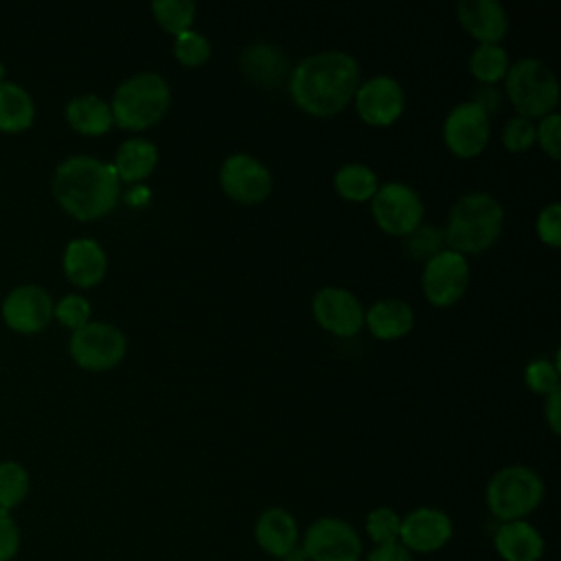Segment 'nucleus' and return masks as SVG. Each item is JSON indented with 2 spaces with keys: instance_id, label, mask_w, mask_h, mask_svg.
Returning a JSON list of instances; mask_svg holds the SVG:
<instances>
[{
  "instance_id": "f257e3e1",
  "label": "nucleus",
  "mask_w": 561,
  "mask_h": 561,
  "mask_svg": "<svg viewBox=\"0 0 561 561\" xmlns=\"http://www.w3.org/2000/svg\"><path fill=\"white\" fill-rule=\"evenodd\" d=\"M359 85L357 59L344 50H324L305 57L289 72L294 103L313 116L342 112Z\"/></svg>"
},
{
  "instance_id": "f03ea898",
  "label": "nucleus",
  "mask_w": 561,
  "mask_h": 561,
  "mask_svg": "<svg viewBox=\"0 0 561 561\" xmlns=\"http://www.w3.org/2000/svg\"><path fill=\"white\" fill-rule=\"evenodd\" d=\"M53 193L70 217L92 221L114 210L121 197V180L112 164L77 153L57 164Z\"/></svg>"
},
{
  "instance_id": "7ed1b4c3",
  "label": "nucleus",
  "mask_w": 561,
  "mask_h": 561,
  "mask_svg": "<svg viewBox=\"0 0 561 561\" xmlns=\"http://www.w3.org/2000/svg\"><path fill=\"white\" fill-rule=\"evenodd\" d=\"M504 226L502 204L484 191L465 193L449 208L447 226L443 232L449 250L458 254H480L489 250Z\"/></svg>"
},
{
  "instance_id": "20e7f679",
  "label": "nucleus",
  "mask_w": 561,
  "mask_h": 561,
  "mask_svg": "<svg viewBox=\"0 0 561 561\" xmlns=\"http://www.w3.org/2000/svg\"><path fill=\"white\" fill-rule=\"evenodd\" d=\"M171 103V88L158 72H138L127 77L114 90L110 110L123 129H147L158 123Z\"/></svg>"
},
{
  "instance_id": "39448f33",
  "label": "nucleus",
  "mask_w": 561,
  "mask_h": 561,
  "mask_svg": "<svg viewBox=\"0 0 561 561\" xmlns=\"http://www.w3.org/2000/svg\"><path fill=\"white\" fill-rule=\"evenodd\" d=\"M546 495L541 476L526 465H506L497 469L484 489L489 513L502 522L526 519L539 508Z\"/></svg>"
},
{
  "instance_id": "423d86ee",
  "label": "nucleus",
  "mask_w": 561,
  "mask_h": 561,
  "mask_svg": "<svg viewBox=\"0 0 561 561\" xmlns=\"http://www.w3.org/2000/svg\"><path fill=\"white\" fill-rule=\"evenodd\" d=\"M504 83L517 116L543 118L559 103L557 75L535 57H522L511 64Z\"/></svg>"
},
{
  "instance_id": "0eeeda50",
  "label": "nucleus",
  "mask_w": 561,
  "mask_h": 561,
  "mask_svg": "<svg viewBox=\"0 0 561 561\" xmlns=\"http://www.w3.org/2000/svg\"><path fill=\"white\" fill-rule=\"evenodd\" d=\"M300 550L307 561H362L364 541L346 519L322 515L300 533Z\"/></svg>"
},
{
  "instance_id": "6e6552de",
  "label": "nucleus",
  "mask_w": 561,
  "mask_h": 561,
  "mask_svg": "<svg viewBox=\"0 0 561 561\" xmlns=\"http://www.w3.org/2000/svg\"><path fill=\"white\" fill-rule=\"evenodd\" d=\"M70 357L85 370H110L127 353V340L123 331L110 322H88L72 331L68 342Z\"/></svg>"
},
{
  "instance_id": "1a4fd4ad",
  "label": "nucleus",
  "mask_w": 561,
  "mask_h": 561,
  "mask_svg": "<svg viewBox=\"0 0 561 561\" xmlns=\"http://www.w3.org/2000/svg\"><path fill=\"white\" fill-rule=\"evenodd\" d=\"M370 210L377 226L397 237H408L423 221V199L421 195L405 182H386L381 184L373 199Z\"/></svg>"
},
{
  "instance_id": "9d476101",
  "label": "nucleus",
  "mask_w": 561,
  "mask_h": 561,
  "mask_svg": "<svg viewBox=\"0 0 561 561\" xmlns=\"http://www.w3.org/2000/svg\"><path fill=\"white\" fill-rule=\"evenodd\" d=\"M469 285V263L462 254L443 248L425 261L421 287L434 307H449L462 298Z\"/></svg>"
},
{
  "instance_id": "9b49d317",
  "label": "nucleus",
  "mask_w": 561,
  "mask_h": 561,
  "mask_svg": "<svg viewBox=\"0 0 561 561\" xmlns=\"http://www.w3.org/2000/svg\"><path fill=\"white\" fill-rule=\"evenodd\" d=\"M454 537L451 517L436 506H419L401 515L399 543L416 554H434Z\"/></svg>"
},
{
  "instance_id": "f8f14e48",
  "label": "nucleus",
  "mask_w": 561,
  "mask_h": 561,
  "mask_svg": "<svg viewBox=\"0 0 561 561\" xmlns=\"http://www.w3.org/2000/svg\"><path fill=\"white\" fill-rule=\"evenodd\" d=\"M219 186L241 204H259L272 193V173L254 156L232 153L219 167Z\"/></svg>"
},
{
  "instance_id": "ddd939ff",
  "label": "nucleus",
  "mask_w": 561,
  "mask_h": 561,
  "mask_svg": "<svg viewBox=\"0 0 561 561\" xmlns=\"http://www.w3.org/2000/svg\"><path fill=\"white\" fill-rule=\"evenodd\" d=\"M491 136L489 114L480 110L473 101H462L449 110L443 123V138L451 153L458 158L478 156Z\"/></svg>"
},
{
  "instance_id": "4468645a",
  "label": "nucleus",
  "mask_w": 561,
  "mask_h": 561,
  "mask_svg": "<svg viewBox=\"0 0 561 561\" xmlns=\"http://www.w3.org/2000/svg\"><path fill=\"white\" fill-rule=\"evenodd\" d=\"M353 99L362 121L377 127L392 125L405 107V94L401 83L388 75H375L368 81L359 83Z\"/></svg>"
},
{
  "instance_id": "2eb2a0df",
  "label": "nucleus",
  "mask_w": 561,
  "mask_h": 561,
  "mask_svg": "<svg viewBox=\"0 0 561 561\" xmlns=\"http://www.w3.org/2000/svg\"><path fill=\"white\" fill-rule=\"evenodd\" d=\"M53 298L39 285H18L2 300V320L18 333H37L53 320Z\"/></svg>"
},
{
  "instance_id": "dca6fc26",
  "label": "nucleus",
  "mask_w": 561,
  "mask_h": 561,
  "mask_svg": "<svg viewBox=\"0 0 561 561\" xmlns=\"http://www.w3.org/2000/svg\"><path fill=\"white\" fill-rule=\"evenodd\" d=\"M311 311L322 329L342 337L355 335L364 327V307L344 287H322L313 296Z\"/></svg>"
},
{
  "instance_id": "f3484780",
  "label": "nucleus",
  "mask_w": 561,
  "mask_h": 561,
  "mask_svg": "<svg viewBox=\"0 0 561 561\" xmlns=\"http://www.w3.org/2000/svg\"><path fill=\"white\" fill-rule=\"evenodd\" d=\"M252 535L259 550L278 561L300 546L298 519L283 506H270L259 513Z\"/></svg>"
},
{
  "instance_id": "a211bd4d",
  "label": "nucleus",
  "mask_w": 561,
  "mask_h": 561,
  "mask_svg": "<svg viewBox=\"0 0 561 561\" xmlns=\"http://www.w3.org/2000/svg\"><path fill=\"white\" fill-rule=\"evenodd\" d=\"M456 15L480 44H500L508 31V13L497 0H460Z\"/></svg>"
},
{
  "instance_id": "6ab92c4d",
  "label": "nucleus",
  "mask_w": 561,
  "mask_h": 561,
  "mask_svg": "<svg viewBox=\"0 0 561 561\" xmlns=\"http://www.w3.org/2000/svg\"><path fill=\"white\" fill-rule=\"evenodd\" d=\"M64 274L77 287H94L107 272V254L99 241L90 237H77L68 241L64 250Z\"/></svg>"
},
{
  "instance_id": "aec40b11",
  "label": "nucleus",
  "mask_w": 561,
  "mask_h": 561,
  "mask_svg": "<svg viewBox=\"0 0 561 561\" xmlns=\"http://www.w3.org/2000/svg\"><path fill=\"white\" fill-rule=\"evenodd\" d=\"M493 548L502 561H541L543 535L528 519L502 522L493 533Z\"/></svg>"
},
{
  "instance_id": "412c9836",
  "label": "nucleus",
  "mask_w": 561,
  "mask_h": 561,
  "mask_svg": "<svg viewBox=\"0 0 561 561\" xmlns=\"http://www.w3.org/2000/svg\"><path fill=\"white\" fill-rule=\"evenodd\" d=\"M239 66L245 77H250L261 88H278L291 72L283 50L267 42H256L243 48Z\"/></svg>"
},
{
  "instance_id": "4be33fe9",
  "label": "nucleus",
  "mask_w": 561,
  "mask_h": 561,
  "mask_svg": "<svg viewBox=\"0 0 561 561\" xmlns=\"http://www.w3.org/2000/svg\"><path fill=\"white\" fill-rule=\"evenodd\" d=\"M364 324L377 340H397L414 324L412 307L399 298H381L364 311Z\"/></svg>"
},
{
  "instance_id": "5701e85b",
  "label": "nucleus",
  "mask_w": 561,
  "mask_h": 561,
  "mask_svg": "<svg viewBox=\"0 0 561 561\" xmlns=\"http://www.w3.org/2000/svg\"><path fill=\"white\" fill-rule=\"evenodd\" d=\"M66 121L72 129L85 136H101L114 125L110 103L96 94H81L70 99L66 105Z\"/></svg>"
},
{
  "instance_id": "b1692460",
  "label": "nucleus",
  "mask_w": 561,
  "mask_h": 561,
  "mask_svg": "<svg viewBox=\"0 0 561 561\" xmlns=\"http://www.w3.org/2000/svg\"><path fill=\"white\" fill-rule=\"evenodd\" d=\"M158 164V147L145 138H129L116 149L114 171L123 182L145 180Z\"/></svg>"
},
{
  "instance_id": "393cba45",
  "label": "nucleus",
  "mask_w": 561,
  "mask_h": 561,
  "mask_svg": "<svg viewBox=\"0 0 561 561\" xmlns=\"http://www.w3.org/2000/svg\"><path fill=\"white\" fill-rule=\"evenodd\" d=\"M35 118V103L26 88L15 81H0V131H24Z\"/></svg>"
},
{
  "instance_id": "a878e982",
  "label": "nucleus",
  "mask_w": 561,
  "mask_h": 561,
  "mask_svg": "<svg viewBox=\"0 0 561 561\" xmlns=\"http://www.w3.org/2000/svg\"><path fill=\"white\" fill-rule=\"evenodd\" d=\"M333 186L348 202L373 199L375 191L379 188L375 171L362 162H348L340 167L333 175Z\"/></svg>"
},
{
  "instance_id": "bb28decb",
  "label": "nucleus",
  "mask_w": 561,
  "mask_h": 561,
  "mask_svg": "<svg viewBox=\"0 0 561 561\" xmlns=\"http://www.w3.org/2000/svg\"><path fill=\"white\" fill-rule=\"evenodd\" d=\"M31 491L28 469L18 460L0 462V511L18 508Z\"/></svg>"
},
{
  "instance_id": "cd10ccee",
  "label": "nucleus",
  "mask_w": 561,
  "mask_h": 561,
  "mask_svg": "<svg viewBox=\"0 0 561 561\" xmlns=\"http://www.w3.org/2000/svg\"><path fill=\"white\" fill-rule=\"evenodd\" d=\"M469 70L480 83L493 85L506 77L508 53L500 44H480L469 57Z\"/></svg>"
},
{
  "instance_id": "c85d7f7f",
  "label": "nucleus",
  "mask_w": 561,
  "mask_h": 561,
  "mask_svg": "<svg viewBox=\"0 0 561 561\" xmlns=\"http://www.w3.org/2000/svg\"><path fill=\"white\" fill-rule=\"evenodd\" d=\"M151 13L167 33L180 35L191 28L197 7L191 0H153Z\"/></svg>"
},
{
  "instance_id": "c756f323",
  "label": "nucleus",
  "mask_w": 561,
  "mask_h": 561,
  "mask_svg": "<svg viewBox=\"0 0 561 561\" xmlns=\"http://www.w3.org/2000/svg\"><path fill=\"white\" fill-rule=\"evenodd\" d=\"M401 530V515L390 506H377L368 511L364 519V533L373 541V546L399 543Z\"/></svg>"
},
{
  "instance_id": "7c9ffc66",
  "label": "nucleus",
  "mask_w": 561,
  "mask_h": 561,
  "mask_svg": "<svg viewBox=\"0 0 561 561\" xmlns=\"http://www.w3.org/2000/svg\"><path fill=\"white\" fill-rule=\"evenodd\" d=\"M90 313H92V305L88 302V298H83L79 294H66L53 307V318L59 324L68 327L70 331H77L83 324H88L90 322Z\"/></svg>"
},
{
  "instance_id": "2f4dec72",
  "label": "nucleus",
  "mask_w": 561,
  "mask_h": 561,
  "mask_svg": "<svg viewBox=\"0 0 561 561\" xmlns=\"http://www.w3.org/2000/svg\"><path fill=\"white\" fill-rule=\"evenodd\" d=\"M173 55L184 66H199V64H204L210 57V42L199 31L188 28V31L175 35Z\"/></svg>"
},
{
  "instance_id": "473e14b6",
  "label": "nucleus",
  "mask_w": 561,
  "mask_h": 561,
  "mask_svg": "<svg viewBox=\"0 0 561 561\" xmlns=\"http://www.w3.org/2000/svg\"><path fill=\"white\" fill-rule=\"evenodd\" d=\"M443 232L436 230L434 226H419L416 230H412L408 234V241H405V250L412 259H419V261H427L432 259L434 254H438L443 250Z\"/></svg>"
},
{
  "instance_id": "72a5a7b5",
  "label": "nucleus",
  "mask_w": 561,
  "mask_h": 561,
  "mask_svg": "<svg viewBox=\"0 0 561 561\" xmlns=\"http://www.w3.org/2000/svg\"><path fill=\"white\" fill-rule=\"evenodd\" d=\"M524 379H526V386L537 392V394H548L552 392L554 388H559V368L554 366V362L550 359H533L528 366H526V373H524Z\"/></svg>"
},
{
  "instance_id": "f704fd0d",
  "label": "nucleus",
  "mask_w": 561,
  "mask_h": 561,
  "mask_svg": "<svg viewBox=\"0 0 561 561\" xmlns=\"http://www.w3.org/2000/svg\"><path fill=\"white\" fill-rule=\"evenodd\" d=\"M502 145L508 151H526L535 145V123L524 116H513L502 129Z\"/></svg>"
},
{
  "instance_id": "c9c22d12",
  "label": "nucleus",
  "mask_w": 561,
  "mask_h": 561,
  "mask_svg": "<svg viewBox=\"0 0 561 561\" xmlns=\"http://www.w3.org/2000/svg\"><path fill=\"white\" fill-rule=\"evenodd\" d=\"M535 142L548 153L552 160L561 158V114L550 112L546 114L539 125H535Z\"/></svg>"
},
{
  "instance_id": "e433bc0d",
  "label": "nucleus",
  "mask_w": 561,
  "mask_h": 561,
  "mask_svg": "<svg viewBox=\"0 0 561 561\" xmlns=\"http://www.w3.org/2000/svg\"><path fill=\"white\" fill-rule=\"evenodd\" d=\"M535 230H537V237L546 245H550V248L561 245V204L559 202H550L548 206H543L539 210Z\"/></svg>"
},
{
  "instance_id": "4c0bfd02",
  "label": "nucleus",
  "mask_w": 561,
  "mask_h": 561,
  "mask_svg": "<svg viewBox=\"0 0 561 561\" xmlns=\"http://www.w3.org/2000/svg\"><path fill=\"white\" fill-rule=\"evenodd\" d=\"M22 548V530L9 511H0V561H13Z\"/></svg>"
},
{
  "instance_id": "58836bf2",
  "label": "nucleus",
  "mask_w": 561,
  "mask_h": 561,
  "mask_svg": "<svg viewBox=\"0 0 561 561\" xmlns=\"http://www.w3.org/2000/svg\"><path fill=\"white\" fill-rule=\"evenodd\" d=\"M362 561H414V554L405 550L401 543H386V546H373Z\"/></svg>"
},
{
  "instance_id": "ea45409f",
  "label": "nucleus",
  "mask_w": 561,
  "mask_h": 561,
  "mask_svg": "<svg viewBox=\"0 0 561 561\" xmlns=\"http://www.w3.org/2000/svg\"><path fill=\"white\" fill-rule=\"evenodd\" d=\"M543 416H546V423L552 430V434H559L561 432V386L546 394Z\"/></svg>"
},
{
  "instance_id": "a19ab883",
  "label": "nucleus",
  "mask_w": 561,
  "mask_h": 561,
  "mask_svg": "<svg viewBox=\"0 0 561 561\" xmlns=\"http://www.w3.org/2000/svg\"><path fill=\"white\" fill-rule=\"evenodd\" d=\"M480 110H484L486 114L495 112L500 107V92L497 88L489 85V83H480L476 90H473V99H471Z\"/></svg>"
},
{
  "instance_id": "79ce46f5",
  "label": "nucleus",
  "mask_w": 561,
  "mask_h": 561,
  "mask_svg": "<svg viewBox=\"0 0 561 561\" xmlns=\"http://www.w3.org/2000/svg\"><path fill=\"white\" fill-rule=\"evenodd\" d=\"M147 188H134V191H129V195H127V202L129 204H142L145 199H147Z\"/></svg>"
},
{
  "instance_id": "37998d69",
  "label": "nucleus",
  "mask_w": 561,
  "mask_h": 561,
  "mask_svg": "<svg viewBox=\"0 0 561 561\" xmlns=\"http://www.w3.org/2000/svg\"><path fill=\"white\" fill-rule=\"evenodd\" d=\"M280 561H307V557H305V552L300 550V546L296 548V550H291L287 557H283Z\"/></svg>"
}]
</instances>
